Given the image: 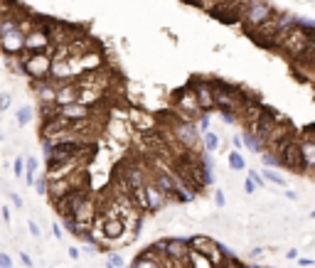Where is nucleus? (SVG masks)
<instances>
[{"mask_svg": "<svg viewBox=\"0 0 315 268\" xmlns=\"http://www.w3.org/2000/svg\"><path fill=\"white\" fill-rule=\"evenodd\" d=\"M249 94L236 86V84H229V82H222V79H214V101H217V111H231L239 116L244 103H246Z\"/></svg>", "mask_w": 315, "mask_h": 268, "instance_id": "1", "label": "nucleus"}, {"mask_svg": "<svg viewBox=\"0 0 315 268\" xmlns=\"http://www.w3.org/2000/svg\"><path fill=\"white\" fill-rule=\"evenodd\" d=\"M22 74L30 82H47L52 71V50L50 52H22L20 57Z\"/></svg>", "mask_w": 315, "mask_h": 268, "instance_id": "2", "label": "nucleus"}, {"mask_svg": "<svg viewBox=\"0 0 315 268\" xmlns=\"http://www.w3.org/2000/svg\"><path fill=\"white\" fill-rule=\"evenodd\" d=\"M170 103H173L175 113H177L180 118H185V121H197V118H200L202 113H205L190 84H185V86L175 89V91H173V96H170Z\"/></svg>", "mask_w": 315, "mask_h": 268, "instance_id": "3", "label": "nucleus"}, {"mask_svg": "<svg viewBox=\"0 0 315 268\" xmlns=\"http://www.w3.org/2000/svg\"><path fill=\"white\" fill-rule=\"evenodd\" d=\"M276 13V8L271 5V0H249L246 10L242 13V20H239V27L249 34H254L271 15Z\"/></svg>", "mask_w": 315, "mask_h": 268, "instance_id": "4", "label": "nucleus"}, {"mask_svg": "<svg viewBox=\"0 0 315 268\" xmlns=\"http://www.w3.org/2000/svg\"><path fill=\"white\" fill-rule=\"evenodd\" d=\"M170 135L175 138V143L185 150V152H197L202 148V133L197 128V121H185V118H177L173 123V131Z\"/></svg>", "mask_w": 315, "mask_h": 268, "instance_id": "5", "label": "nucleus"}, {"mask_svg": "<svg viewBox=\"0 0 315 268\" xmlns=\"http://www.w3.org/2000/svg\"><path fill=\"white\" fill-rule=\"evenodd\" d=\"M150 249H153L155 253H163V256L177 261V263H190V253H192V249H190V244H187L185 236H165V239H158L155 244H150Z\"/></svg>", "mask_w": 315, "mask_h": 268, "instance_id": "6", "label": "nucleus"}, {"mask_svg": "<svg viewBox=\"0 0 315 268\" xmlns=\"http://www.w3.org/2000/svg\"><path fill=\"white\" fill-rule=\"evenodd\" d=\"M313 30H315V27H303V25L291 27L288 34H286V40L281 42L279 54H288V57H293V59H300V57L305 54V47H308V40H310V32H313Z\"/></svg>", "mask_w": 315, "mask_h": 268, "instance_id": "7", "label": "nucleus"}, {"mask_svg": "<svg viewBox=\"0 0 315 268\" xmlns=\"http://www.w3.org/2000/svg\"><path fill=\"white\" fill-rule=\"evenodd\" d=\"M136 202H138V207H140L145 214H158V212H163V209L170 204V200L155 187L153 180H148V182L143 184L140 192H136Z\"/></svg>", "mask_w": 315, "mask_h": 268, "instance_id": "8", "label": "nucleus"}, {"mask_svg": "<svg viewBox=\"0 0 315 268\" xmlns=\"http://www.w3.org/2000/svg\"><path fill=\"white\" fill-rule=\"evenodd\" d=\"M89 200H91L89 184H84V187H76V189H71V192H67L62 200H57V202H54V209L62 214V219H67V217H74Z\"/></svg>", "mask_w": 315, "mask_h": 268, "instance_id": "9", "label": "nucleus"}, {"mask_svg": "<svg viewBox=\"0 0 315 268\" xmlns=\"http://www.w3.org/2000/svg\"><path fill=\"white\" fill-rule=\"evenodd\" d=\"M197 96V101H200L202 111L205 113H212L217 111V101H214V79H205V76H192V79L187 82Z\"/></svg>", "mask_w": 315, "mask_h": 268, "instance_id": "10", "label": "nucleus"}, {"mask_svg": "<svg viewBox=\"0 0 315 268\" xmlns=\"http://www.w3.org/2000/svg\"><path fill=\"white\" fill-rule=\"evenodd\" d=\"M52 116L64 118V121H94L96 118V106H87L82 101H74L67 106H54Z\"/></svg>", "mask_w": 315, "mask_h": 268, "instance_id": "11", "label": "nucleus"}, {"mask_svg": "<svg viewBox=\"0 0 315 268\" xmlns=\"http://www.w3.org/2000/svg\"><path fill=\"white\" fill-rule=\"evenodd\" d=\"M286 116H283V113H279V111H273L271 106L266 108V113H263V116L256 121V123H251V126H246L244 131H249V133H254L261 143H266V138L271 135V131L276 128V126H279L281 121H283ZM266 148V145H263Z\"/></svg>", "mask_w": 315, "mask_h": 268, "instance_id": "12", "label": "nucleus"}, {"mask_svg": "<svg viewBox=\"0 0 315 268\" xmlns=\"http://www.w3.org/2000/svg\"><path fill=\"white\" fill-rule=\"evenodd\" d=\"M281 170L288 172H298L303 175V155H300V131L298 135H293V140L286 145L283 155H281Z\"/></svg>", "mask_w": 315, "mask_h": 268, "instance_id": "13", "label": "nucleus"}, {"mask_svg": "<svg viewBox=\"0 0 315 268\" xmlns=\"http://www.w3.org/2000/svg\"><path fill=\"white\" fill-rule=\"evenodd\" d=\"M50 50H52V37L45 27V20H39V25L25 37V52H50Z\"/></svg>", "mask_w": 315, "mask_h": 268, "instance_id": "14", "label": "nucleus"}, {"mask_svg": "<svg viewBox=\"0 0 315 268\" xmlns=\"http://www.w3.org/2000/svg\"><path fill=\"white\" fill-rule=\"evenodd\" d=\"M25 32L22 30H10L5 34H0V52L5 57H20L25 52Z\"/></svg>", "mask_w": 315, "mask_h": 268, "instance_id": "15", "label": "nucleus"}, {"mask_svg": "<svg viewBox=\"0 0 315 268\" xmlns=\"http://www.w3.org/2000/svg\"><path fill=\"white\" fill-rule=\"evenodd\" d=\"M32 94L37 96V108H52L57 101V84L52 79L47 82H30Z\"/></svg>", "mask_w": 315, "mask_h": 268, "instance_id": "16", "label": "nucleus"}, {"mask_svg": "<svg viewBox=\"0 0 315 268\" xmlns=\"http://www.w3.org/2000/svg\"><path fill=\"white\" fill-rule=\"evenodd\" d=\"M79 101V84L76 82H67V84H57V101L54 106H67Z\"/></svg>", "mask_w": 315, "mask_h": 268, "instance_id": "17", "label": "nucleus"}, {"mask_svg": "<svg viewBox=\"0 0 315 268\" xmlns=\"http://www.w3.org/2000/svg\"><path fill=\"white\" fill-rule=\"evenodd\" d=\"M131 268H163V266H160V261H158L155 256H150V253L143 249V251H140V253L133 258Z\"/></svg>", "mask_w": 315, "mask_h": 268, "instance_id": "18", "label": "nucleus"}, {"mask_svg": "<svg viewBox=\"0 0 315 268\" xmlns=\"http://www.w3.org/2000/svg\"><path fill=\"white\" fill-rule=\"evenodd\" d=\"M242 138H244V148H246L249 152H254V155H261V152L266 150V148H263V143H261L254 133L244 131V133H242Z\"/></svg>", "mask_w": 315, "mask_h": 268, "instance_id": "19", "label": "nucleus"}, {"mask_svg": "<svg viewBox=\"0 0 315 268\" xmlns=\"http://www.w3.org/2000/svg\"><path fill=\"white\" fill-rule=\"evenodd\" d=\"M227 165L234 170V172H244L246 170V160H244V155L239 150H231L229 155H227Z\"/></svg>", "mask_w": 315, "mask_h": 268, "instance_id": "20", "label": "nucleus"}, {"mask_svg": "<svg viewBox=\"0 0 315 268\" xmlns=\"http://www.w3.org/2000/svg\"><path fill=\"white\" fill-rule=\"evenodd\" d=\"M219 135L214 133V131H207V133H202V150H207V152H217V148H219Z\"/></svg>", "mask_w": 315, "mask_h": 268, "instance_id": "21", "label": "nucleus"}, {"mask_svg": "<svg viewBox=\"0 0 315 268\" xmlns=\"http://www.w3.org/2000/svg\"><path fill=\"white\" fill-rule=\"evenodd\" d=\"M259 158H261V165H263V168H271V170H281V158H279V155H273L271 150H263Z\"/></svg>", "mask_w": 315, "mask_h": 268, "instance_id": "22", "label": "nucleus"}, {"mask_svg": "<svg viewBox=\"0 0 315 268\" xmlns=\"http://www.w3.org/2000/svg\"><path fill=\"white\" fill-rule=\"evenodd\" d=\"M32 116H35V111H32L30 106H20V108H18V116H15V121H18V126H20V128H25V126H30Z\"/></svg>", "mask_w": 315, "mask_h": 268, "instance_id": "23", "label": "nucleus"}, {"mask_svg": "<svg viewBox=\"0 0 315 268\" xmlns=\"http://www.w3.org/2000/svg\"><path fill=\"white\" fill-rule=\"evenodd\" d=\"M263 180L266 182H271V184H276V187H286V180L279 175V172H276V170H271V168H263Z\"/></svg>", "mask_w": 315, "mask_h": 268, "instance_id": "24", "label": "nucleus"}, {"mask_svg": "<svg viewBox=\"0 0 315 268\" xmlns=\"http://www.w3.org/2000/svg\"><path fill=\"white\" fill-rule=\"evenodd\" d=\"M35 189H37V195H42V197H47V192H50V177H47V172H45V175H37Z\"/></svg>", "mask_w": 315, "mask_h": 268, "instance_id": "25", "label": "nucleus"}, {"mask_svg": "<svg viewBox=\"0 0 315 268\" xmlns=\"http://www.w3.org/2000/svg\"><path fill=\"white\" fill-rule=\"evenodd\" d=\"M126 263H123V258H121V253H113V251H108V258H106V268H123Z\"/></svg>", "mask_w": 315, "mask_h": 268, "instance_id": "26", "label": "nucleus"}, {"mask_svg": "<svg viewBox=\"0 0 315 268\" xmlns=\"http://www.w3.org/2000/svg\"><path fill=\"white\" fill-rule=\"evenodd\" d=\"M197 128H200V133L212 131V116H210V113H202V116L197 118Z\"/></svg>", "mask_w": 315, "mask_h": 268, "instance_id": "27", "label": "nucleus"}, {"mask_svg": "<svg viewBox=\"0 0 315 268\" xmlns=\"http://www.w3.org/2000/svg\"><path fill=\"white\" fill-rule=\"evenodd\" d=\"M219 116H222V123H224V126H236V123H239V116H236V113H231V111H219Z\"/></svg>", "mask_w": 315, "mask_h": 268, "instance_id": "28", "label": "nucleus"}, {"mask_svg": "<svg viewBox=\"0 0 315 268\" xmlns=\"http://www.w3.org/2000/svg\"><path fill=\"white\" fill-rule=\"evenodd\" d=\"M25 168H27L25 175H37V170H39V160H37L35 155H27V158H25Z\"/></svg>", "mask_w": 315, "mask_h": 268, "instance_id": "29", "label": "nucleus"}, {"mask_svg": "<svg viewBox=\"0 0 315 268\" xmlns=\"http://www.w3.org/2000/svg\"><path fill=\"white\" fill-rule=\"evenodd\" d=\"M13 172H15V177H25V172H27L25 158H15V160H13Z\"/></svg>", "mask_w": 315, "mask_h": 268, "instance_id": "30", "label": "nucleus"}, {"mask_svg": "<svg viewBox=\"0 0 315 268\" xmlns=\"http://www.w3.org/2000/svg\"><path fill=\"white\" fill-rule=\"evenodd\" d=\"M13 103V94L10 91H0V111H8Z\"/></svg>", "mask_w": 315, "mask_h": 268, "instance_id": "31", "label": "nucleus"}, {"mask_svg": "<svg viewBox=\"0 0 315 268\" xmlns=\"http://www.w3.org/2000/svg\"><path fill=\"white\" fill-rule=\"evenodd\" d=\"M246 177H251L256 187H266V180H263V175H261L259 170H249V175H246Z\"/></svg>", "mask_w": 315, "mask_h": 268, "instance_id": "32", "label": "nucleus"}, {"mask_svg": "<svg viewBox=\"0 0 315 268\" xmlns=\"http://www.w3.org/2000/svg\"><path fill=\"white\" fill-rule=\"evenodd\" d=\"M214 207H217V209H224V207H227V197H224L222 189H214Z\"/></svg>", "mask_w": 315, "mask_h": 268, "instance_id": "33", "label": "nucleus"}, {"mask_svg": "<svg viewBox=\"0 0 315 268\" xmlns=\"http://www.w3.org/2000/svg\"><path fill=\"white\" fill-rule=\"evenodd\" d=\"M27 229H30V236H35V239H39V224H37V221H32V219H27Z\"/></svg>", "mask_w": 315, "mask_h": 268, "instance_id": "34", "label": "nucleus"}, {"mask_svg": "<svg viewBox=\"0 0 315 268\" xmlns=\"http://www.w3.org/2000/svg\"><path fill=\"white\" fill-rule=\"evenodd\" d=\"M256 189H259V187L254 184V180H251V177H246V180H244V192H246V195H254Z\"/></svg>", "mask_w": 315, "mask_h": 268, "instance_id": "35", "label": "nucleus"}, {"mask_svg": "<svg viewBox=\"0 0 315 268\" xmlns=\"http://www.w3.org/2000/svg\"><path fill=\"white\" fill-rule=\"evenodd\" d=\"M52 236L59 241V239H64V229H62V224H52Z\"/></svg>", "mask_w": 315, "mask_h": 268, "instance_id": "36", "label": "nucleus"}, {"mask_svg": "<svg viewBox=\"0 0 315 268\" xmlns=\"http://www.w3.org/2000/svg\"><path fill=\"white\" fill-rule=\"evenodd\" d=\"M0 268H13V258L8 253H0Z\"/></svg>", "mask_w": 315, "mask_h": 268, "instance_id": "37", "label": "nucleus"}, {"mask_svg": "<svg viewBox=\"0 0 315 268\" xmlns=\"http://www.w3.org/2000/svg\"><path fill=\"white\" fill-rule=\"evenodd\" d=\"M231 145H234V150H242V148H244V138H242V133L231 138Z\"/></svg>", "mask_w": 315, "mask_h": 268, "instance_id": "38", "label": "nucleus"}, {"mask_svg": "<svg viewBox=\"0 0 315 268\" xmlns=\"http://www.w3.org/2000/svg\"><path fill=\"white\" fill-rule=\"evenodd\" d=\"M222 253H224L227 261H229V258H236V251H234L231 246H224V244H222Z\"/></svg>", "mask_w": 315, "mask_h": 268, "instance_id": "39", "label": "nucleus"}, {"mask_svg": "<svg viewBox=\"0 0 315 268\" xmlns=\"http://www.w3.org/2000/svg\"><path fill=\"white\" fill-rule=\"evenodd\" d=\"M263 253H266V251H263L261 246H256V249H251L246 256H249V258H259V256H263Z\"/></svg>", "mask_w": 315, "mask_h": 268, "instance_id": "40", "label": "nucleus"}, {"mask_svg": "<svg viewBox=\"0 0 315 268\" xmlns=\"http://www.w3.org/2000/svg\"><path fill=\"white\" fill-rule=\"evenodd\" d=\"M79 256H82V251H79V246H69V258H71V261H76Z\"/></svg>", "mask_w": 315, "mask_h": 268, "instance_id": "41", "label": "nucleus"}, {"mask_svg": "<svg viewBox=\"0 0 315 268\" xmlns=\"http://www.w3.org/2000/svg\"><path fill=\"white\" fill-rule=\"evenodd\" d=\"M10 202H13V204H15L18 209L22 207V200H20V195H18V192H10Z\"/></svg>", "mask_w": 315, "mask_h": 268, "instance_id": "42", "label": "nucleus"}, {"mask_svg": "<svg viewBox=\"0 0 315 268\" xmlns=\"http://www.w3.org/2000/svg\"><path fill=\"white\" fill-rule=\"evenodd\" d=\"M20 263H22L25 268H32V258H30L27 253H20Z\"/></svg>", "mask_w": 315, "mask_h": 268, "instance_id": "43", "label": "nucleus"}, {"mask_svg": "<svg viewBox=\"0 0 315 268\" xmlns=\"http://www.w3.org/2000/svg\"><path fill=\"white\" fill-rule=\"evenodd\" d=\"M0 214H3V221H5V224H10V217H13V214H10L8 207H0Z\"/></svg>", "mask_w": 315, "mask_h": 268, "instance_id": "44", "label": "nucleus"}, {"mask_svg": "<svg viewBox=\"0 0 315 268\" xmlns=\"http://www.w3.org/2000/svg\"><path fill=\"white\" fill-rule=\"evenodd\" d=\"M286 258H288V261H298V258H300V256H298V249H288Z\"/></svg>", "mask_w": 315, "mask_h": 268, "instance_id": "45", "label": "nucleus"}, {"mask_svg": "<svg viewBox=\"0 0 315 268\" xmlns=\"http://www.w3.org/2000/svg\"><path fill=\"white\" fill-rule=\"evenodd\" d=\"M286 200H291V202H298V195L293 192V189H286Z\"/></svg>", "mask_w": 315, "mask_h": 268, "instance_id": "46", "label": "nucleus"}, {"mask_svg": "<svg viewBox=\"0 0 315 268\" xmlns=\"http://www.w3.org/2000/svg\"><path fill=\"white\" fill-rule=\"evenodd\" d=\"M298 266H303V268H310V266H313V261H310V258H298Z\"/></svg>", "mask_w": 315, "mask_h": 268, "instance_id": "47", "label": "nucleus"}, {"mask_svg": "<svg viewBox=\"0 0 315 268\" xmlns=\"http://www.w3.org/2000/svg\"><path fill=\"white\" fill-rule=\"evenodd\" d=\"M246 268H263V266H259V263H246Z\"/></svg>", "mask_w": 315, "mask_h": 268, "instance_id": "48", "label": "nucleus"}, {"mask_svg": "<svg viewBox=\"0 0 315 268\" xmlns=\"http://www.w3.org/2000/svg\"><path fill=\"white\" fill-rule=\"evenodd\" d=\"M310 219H315V209H313V212H310Z\"/></svg>", "mask_w": 315, "mask_h": 268, "instance_id": "49", "label": "nucleus"}, {"mask_svg": "<svg viewBox=\"0 0 315 268\" xmlns=\"http://www.w3.org/2000/svg\"><path fill=\"white\" fill-rule=\"evenodd\" d=\"M219 3H231V0H219Z\"/></svg>", "mask_w": 315, "mask_h": 268, "instance_id": "50", "label": "nucleus"}]
</instances>
